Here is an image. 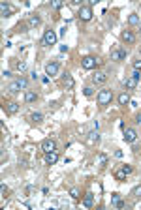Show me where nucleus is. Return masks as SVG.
I'll use <instances>...</instances> for the list:
<instances>
[{
  "mask_svg": "<svg viewBox=\"0 0 141 210\" xmlns=\"http://www.w3.org/2000/svg\"><path fill=\"white\" fill-rule=\"evenodd\" d=\"M98 139H100V133L94 130V131H90L89 133V137H87V141H89V145H94V143H98Z\"/></svg>",
  "mask_w": 141,
  "mask_h": 210,
  "instance_id": "nucleus-18",
  "label": "nucleus"
},
{
  "mask_svg": "<svg viewBox=\"0 0 141 210\" xmlns=\"http://www.w3.org/2000/svg\"><path fill=\"white\" fill-rule=\"evenodd\" d=\"M119 201H121V195H119V193H113V195H111V205H117Z\"/></svg>",
  "mask_w": 141,
  "mask_h": 210,
  "instance_id": "nucleus-28",
  "label": "nucleus"
},
{
  "mask_svg": "<svg viewBox=\"0 0 141 210\" xmlns=\"http://www.w3.org/2000/svg\"><path fill=\"white\" fill-rule=\"evenodd\" d=\"M124 58H126V53L124 51H119V49L117 51H111V60H117L119 62V60H124Z\"/></svg>",
  "mask_w": 141,
  "mask_h": 210,
  "instance_id": "nucleus-13",
  "label": "nucleus"
},
{
  "mask_svg": "<svg viewBox=\"0 0 141 210\" xmlns=\"http://www.w3.org/2000/svg\"><path fill=\"white\" fill-rule=\"evenodd\" d=\"M8 113H9V115H15V113H19V103H15V101L8 103Z\"/></svg>",
  "mask_w": 141,
  "mask_h": 210,
  "instance_id": "nucleus-21",
  "label": "nucleus"
},
{
  "mask_svg": "<svg viewBox=\"0 0 141 210\" xmlns=\"http://www.w3.org/2000/svg\"><path fill=\"white\" fill-rule=\"evenodd\" d=\"M115 207H117V208H124V207H126V203H124V201H119Z\"/></svg>",
  "mask_w": 141,
  "mask_h": 210,
  "instance_id": "nucleus-35",
  "label": "nucleus"
},
{
  "mask_svg": "<svg viewBox=\"0 0 141 210\" xmlns=\"http://www.w3.org/2000/svg\"><path fill=\"white\" fill-rule=\"evenodd\" d=\"M124 85H126V88L134 90V88L138 86V79H134V77H128V79H124Z\"/></svg>",
  "mask_w": 141,
  "mask_h": 210,
  "instance_id": "nucleus-19",
  "label": "nucleus"
},
{
  "mask_svg": "<svg viewBox=\"0 0 141 210\" xmlns=\"http://www.w3.org/2000/svg\"><path fill=\"white\" fill-rule=\"evenodd\" d=\"M0 192H2V195H4V197H6V186H4V184H2V186H0Z\"/></svg>",
  "mask_w": 141,
  "mask_h": 210,
  "instance_id": "nucleus-39",
  "label": "nucleus"
},
{
  "mask_svg": "<svg viewBox=\"0 0 141 210\" xmlns=\"http://www.w3.org/2000/svg\"><path fill=\"white\" fill-rule=\"evenodd\" d=\"M134 68H136V69H141V60H136V62H134Z\"/></svg>",
  "mask_w": 141,
  "mask_h": 210,
  "instance_id": "nucleus-36",
  "label": "nucleus"
},
{
  "mask_svg": "<svg viewBox=\"0 0 141 210\" xmlns=\"http://www.w3.org/2000/svg\"><path fill=\"white\" fill-rule=\"evenodd\" d=\"M21 88H23V85L19 83V79H17V81H13V83L8 86V90H9L11 94H17V92H21Z\"/></svg>",
  "mask_w": 141,
  "mask_h": 210,
  "instance_id": "nucleus-14",
  "label": "nucleus"
},
{
  "mask_svg": "<svg viewBox=\"0 0 141 210\" xmlns=\"http://www.w3.org/2000/svg\"><path fill=\"white\" fill-rule=\"evenodd\" d=\"M57 32L55 30H45V34H43V43L45 45H55L57 43Z\"/></svg>",
  "mask_w": 141,
  "mask_h": 210,
  "instance_id": "nucleus-3",
  "label": "nucleus"
},
{
  "mask_svg": "<svg viewBox=\"0 0 141 210\" xmlns=\"http://www.w3.org/2000/svg\"><path fill=\"white\" fill-rule=\"evenodd\" d=\"M134 122H136V124H139V126H141V113H138V115H136V118H134Z\"/></svg>",
  "mask_w": 141,
  "mask_h": 210,
  "instance_id": "nucleus-32",
  "label": "nucleus"
},
{
  "mask_svg": "<svg viewBox=\"0 0 141 210\" xmlns=\"http://www.w3.org/2000/svg\"><path fill=\"white\" fill-rule=\"evenodd\" d=\"M40 24H41L40 15H30V19H28V28H36V26H40Z\"/></svg>",
  "mask_w": 141,
  "mask_h": 210,
  "instance_id": "nucleus-11",
  "label": "nucleus"
},
{
  "mask_svg": "<svg viewBox=\"0 0 141 210\" xmlns=\"http://www.w3.org/2000/svg\"><path fill=\"white\" fill-rule=\"evenodd\" d=\"M70 195H72L73 199H79V197H81V190H79V188H72V190H70Z\"/></svg>",
  "mask_w": 141,
  "mask_h": 210,
  "instance_id": "nucleus-23",
  "label": "nucleus"
},
{
  "mask_svg": "<svg viewBox=\"0 0 141 210\" xmlns=\"http://www.w3.org/2000/svg\"><path fill=\"white\" fill-rule=\"evenodd\" d=\"M77 15H79V19H81V21H85V23H87V21H90V19H92V8H90V6H81Z\"/></svg>",
  "mask_w": 141,
  "mask_h": 210,
  "instance_id": "nucleus-2",
  "label": "nucleus"
},
{
  "mask_svg": "<svg viewBox=\"0 0 141 210\" xmlns=\"http://www.w3.org/2000/svg\"><path fill=\"white\" fill-rule=\"evenodd\" d=\"M17 69H19V71H24V69H26V62H19V64H17Z\"/></svg>",
  "mask_w": 141,
  "mask_h": 210,
  "instance_id": "nucleus-30",
  "label": "nucleus"
},
{
  "mask_svg": "<svg viewBox=\"0 0 141 210\" xmlns=\"http://www.w3.org/2000/svg\"><path fill=\"white\" fill-rule=\"evenodd\" d=\"M139 28H141V23H139Z\"/></svg>",
  "mask_w": 141,
  "mask_h": 210,
  "instance_id": "nucleus-40",
  "label": "nucleus"
},
{
  "mask_svg": "<svg viewBox=\"0 0 141 210\" xmlns=\"http://www.w3.org/2000/svg\"><path fill=\"white\" fill-rule=\"evenodd\" d=\"M45 161H47V165H55V163L58 161L57 150H55V152H47V154H45Z\"/></svg>",
  "mask_w": 141,
  "mask_h": 210,
  "instance_id": "nucleus-10",
  "label": "nucleus"
},
{
  "mask_svg": "<svg viewBox=\"0 0 141 210\" xmlns=\"http://www.w3.org/2000/svg\"><path fill=\"white\" fill-rule=\"evenodd\" d=\"M106 81H107V75L102 73V71H98V73L92 75V83H94V85H104Z\"/></svg>",
  "mask_w": 141,
  "mask_h": 210,
  "instance_id": "nucleus-7",
  "label": "nucleus"
},
{
  "mask_svg": "<svg viewBox=\"0 0 141 210\" xmlns=\"http://www.w3.org/2000/svg\"><path fill=\"white\" fill-rule=\"evenodd\" d=\"M111 100H113V92H111L109 88H104V90L98 92V103H100V105H107Z\"/></svg>",
  "mask_w": 141,
  "mask_h": 210,
  "instance_id": "nucleus-1",
  "label": "nucleus"
},
{
  "mask_svg": "<svg viewBox=\"0 0 141 210\" xmlns=\"http://www.w3.org/2000/svg\"><path fill=\"white\" fill-rule=\"evenodd\" d=\"M122 39H124L126 43H134V41H136V36H134L132 30H124V32H122Z\"/></svg>",
  "mask_w": 141,
  "mask_h": 210,
  "instance_id": "nucleus-12",
  "label": "nucleus"
},
{
  "mask_svg": "<svg viewBox=\"0 0 141 210\" xmlns=\"http://www.w3.org/2000/svg\"><path fill=\"white\" fill-rule=\"evenodd\" d=\"M132 77H134V79H138V81H139V77H141L139 69H136V71H134V73H132Z\"/></svg>",
  "mask_w": 141,
  "mask_h": 210,
  "instance_id": "nucleus-33",
  "label": "nucleus"
},
{
  "mask_svg": "<svg viewBox=\"0 0 141 210\" xmlns=\"http://www.w3.org/2000/svg\"><path fill=\"white\" fill-rule=\"evenodd\" d=\"M132 195H134V197H141V184L136 186V188H132Z\"/></svg>",
  "mask_w": 141,
  "mask_h": 210,
  "instance_id": "nucleus-26",
  "label": "nucleus"
},
{
  "mask_svg": "<svg viewBox=\"0 0 141 210\" xmlns=\"http://www.w3.org/2000/svg\"><path fill=\"white\" fill-rule=\"evenodd\" d=\"M45 73L47 75H57L58 73V62H51L45 66Z\"/></svg>",
  "mask_w": 141,
  "mask_h": 210,
  "instance_id": "nucleus-8",
  "label": "nucleus"
},
{
  "mask_svg": "<svg viewBox=\"0 0 141 210\" xmlns=\"http://www.w3.org/2000/svg\"><path fill=\"white\" fill-rule=\"evenodd\" d=\"M62 81H64V85H66L68 90H72V88L75 86V81H73V77H72L70 73H64V75H62Z\"/></svg>",
  "mask_w": 141,
  "mask_h": 210,
  "instance_id": "nucleus-9",
  "label": "nucleus"
},
{
  "mask_svg": "<svg viewBox=\"0 0 141 210\" xmlns=\"http://www.w3.org/2000/svg\"><path fill=\"white\" fill-rule=\"evenodd\" d=\"M30 77H32L34 81H38V73H36V71H32V73H30Z\"/></svg>",
  "mask_w": 141,
  "mask_h": 210,
  "instance_id": "nucleus-37",
  "label": "nucleus"
},
{
  "mask_svg": "<svg viewBox=\"0 0 141 210\" xmlns=\"http://www.w3.org/2000/svg\"><path fill=\"white\" fill-rule=\"evenodd\" d=\"M62 6H64V2H60V0H53V2H51V8H53V9H60Z\"/></svg>",
  "mask_w": 141,
  "mask_h": 210,
  "instance_id": "nucleus-24",
  "label": "nucleus"
},
{
  "mask_svg": "<svg viewBox=\"0 0 141 210\" xmlns=\"http://www.w3.org/2000/svg\"><path fill=\"white\" fill-rule=\"evenodd\" d=\"M30 118H32L34 122H41V120H43V115H41V113H32Z\"/></svg>",
  "mask_w": 141,
  "mask_h": 210,
  "instance_id": "nucleus-25",
  "label": "nucleus"
},
{
  "mask_svg": "<svg viewBox=\"0 0 141 210\" xmlns=\"http://www.w3.org/2000/svg\"><path fill=\"white\" fill-rule=\"evenodd\" d=\"M106 161H107V158H106V156L102 154V156H100V163H106Z\"/></svg>",
  "mask_w": 141,
  "mask_h": 210,
  "instance_id": "nucleus-38",
  "label": "nucleus"
},
{
  "mask_svg": "<svg viewBox=\"0 0 141 210\" xmlns=\"http://www.w3.org/2000/svg\"><path fill=\"white\" fill-rule=\"evenodd\" d=\"M2 77H11V71H9V69H4V71H2Z\"/></svg>",
  "mask_w": 141,
  "mask_h": 210,
  "instance_id": "nucleus-34",
  "label": "nucleus"
},
{
  "mask_svg": "<svg viewBox=\"0 0 141 210\" xmlns=\"http://www.w3.org/2000/svg\"><path fill=\"white\" fill-rule=\"evenodd\" d=\"M122 171H124L126 175H130V173H132V167H130V165H124V167H122Z\"/></svg>",
  "mask_w": 141,
  "mask_h": 210,
  "instance_id": "nucleus-31",
  "label": "nucleus"
},
{
  "mask_svg": "<svg viewBox=\"0 0 141 210\" xmlns=\"http://www.w3.org/2000/svg\"><path fill=\"white\" fill-rule=\"evenodd\" d=\"M83 205H85L87 208H90V207L94 205V193H90V192H89V193L83 197Z\"/></svg>",
  "mask_w": 141,
  "mask_h": 210,
  "instance_id": "nucleus-16",
  "label": "nucleus"
},
{
  "mask_svg": "<svg viewBox=\"0 0 141 210\" xmlns=\"http://www.w3.org/2000/svg\"><path fill=\"white\" fill-rule=\"evenodd\" d=\"M96 64H100V60L94 58V56H85V58L81 60V66H83L85 69H92V68H96Z\"/></svg>",
  "mask_w": 141,
  "mask_h": 210,
  "instance_id": "nucleus-4",
  "label": "nucleus"
},
{
  "mask_svg": "<svg viewBox=\"0 0 141 210\" xmlns=\"http://www.w3.org/2000/svg\"><path fill=\"white\" fill-rule=\"evenodd\" d=\"M41 150L47 154V152H55L57 150V143L53 141V139H43L41 141Z\"/></svg>",
  "mask_w": 141,
  "mask_h": 210,
  "instance_id": "nucleus-5",
  "label": "nucleus"
},
{
  "mask_svg": "<svg viewBox=\"0 0 141 210\" xmlns=\"http://www.w3.org/2000/svg\"><path fill=\"white\" fill-rule=\"evenodd\" d=\"M136 139H138V131L132 130V128H126L124 130V141L126 143H136Z\"/></svg>",
  "mask_w": 141,
  "mask_h": 210,
  "instance_id": "nucleus-6",
  "label": "nucleus"
},
{
  "mask_svg": "<svg viewBox=\"0 0 141 210\" xmlns=\"http://www.w3.org/2000/svg\"><path fill=\"white\" fill-rule=\"evenodd\" d=\"M139 23H141V19H139V15H138V13H132V15L128 17V24L136 26V24H139Z\"/></svg>",
  "mask_w": 141,
  "mask_h": 210,
  "instance_id": "nucleus-20",
  "label": "nucleus"
},
{
  "mask_svg": "<svg viewBox=\"0 0 141 210\" xmlns=\"http://www.w3.org/2000/svg\"><path fill=\"white\" fill-rule=\"evenodd\" d=\"M36 100H38V94L36 92H32V90H26L24 92V101L26 103H34Z\"/></svg>",
  "mask_w": 141,
  "mask_h": 210,
  "instance_id": "nucleus-15",
  "label": "nucleus"
},
{
  "mask_svg": "<svg viewBox=\"0 0 141 210\" xmlns=\"http://www.w3.org/2000/svg\"><path fill=\"white\" fill-rule=\"evenodd\" d=\"M83 94H85V96H87V98H90V96H92V94H94V90H92V88H90V86H87V88H85V90H83Z\"/></svg>",
  "mask_w": 141,
  "mask_h": 210,
  "instance_id": "nucleus-29",
  "label": "nucleus"
},
{
  "mask_svg": "<svg viewBox=\"0 0 141 210\" xmlns=\"http://www.w3.org/2000/svg\"><path fill=\"white\" fill-rule=\"evenodd\" d=\"M117 101H119V105H126V103H130V94H128V92H122V94H119Z\"/></svg>",
  "mask_w": 141,
  "mask_h": 210,
  "instance_id": "nucleus-17",
  "label": "nucleus"
},
{
  "mask_svg": "<svg viewBox=\"0 0 141 210\" xmlns=\"http://www.w3.org/2000/svg\"><path fill=\"white\" fill-rule=\"evenodd\" d=\"M0 13H2V17H8V15H9V8H8L4 2L0 4Z\"/></svg>",
  "mask_w": 141,
  "mask_h": 210,
  "instance_id": "nucleus-22",
  "label": "nucleus"
},
{
  "mask_svg": "<svg viewBox=\"0 0 141 210\" xmlns=\"http://www.w3.org/2000/svg\"><path fill=\"white\" fill-rule=\"evenodd\" d=\"M115 178H117V180H124V178H126V173H124V171H117V173H115Z\"/></svg>",
  "mask_w": 141,
  "mask_h": 210,
  "instance_id": "nucleus-27",
  "label": "nucleus"
}]
</instances>
